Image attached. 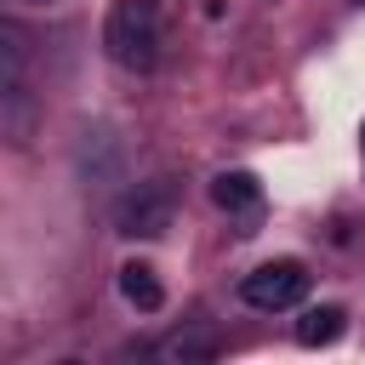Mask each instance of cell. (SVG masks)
<instances>
[{"instance_id": "cell-5", "label": "cell", "mask_w": 365, "mask_h": 365, "mask_svg": "<svg viewBox=\"0 0 365 365\" xmlns=\"http://www.w3.org/2000/svg\"><path fill=\"white\" fill-rule=\"evenodd\" d=\"M342 325H348V314H342L336 302L302 308V319H297V342H302V348H331V342L342 336Z\"/></svg>"}, {"instance_id": "cell-7", "label": "cell", "mask_w": 365, "mask_h": 365, "mask_svg": "<svg viewBox=\"0 0 365 365\" xmlns=\"http://www.w3.org/2000/svg\"><path fill=\"white\" fill-rule=\"evenodd\" d=\"M211 354H217L211 336H182V331H177V336L160 342V359H211Z\"/></svg>"}, {"instance_id": "cell-1", "label": "cell", "mask_w": 365, "mask_h": 365, "mask_svg": "<svg viewBox=\"0 0 365 365\" xmlns=\"http://www.w3.org/2000/svg\"><path fill=\"white\" fill-rule=\"evenodd\" d=\"M103 51L125 74H148L165 51V17L154 0H114L103 17Z\"/></svg>"}, {"instance_id": "cell-2", "label": "cell", "mask_w": 365, "mask_h": 365, "mask_svg": "<svg viewBox=\"0 0 365 365\" xmlns=\"http://www.w3.org/2000/svg\"><path fill=\"white\" fill-rule=\"evenodd\" d=\"M240 297H245V308H257V314H285V308H297V302L308 297V268H302L297 257L262 262V268H251V274L240 279Z\"/></svg>"}, {"instance_id": "cell-8", "label": "cell", "mask_w": 365, "mask_h": 365, "mask_svg": "<svg viewBox=\"0 0 365 365\" xmlns=\"http://www.w3.org/2000/svg\"><path fill=\"white\" fill-rule=\"evenodd\" d=\"M23 6H57V0H23Z\"/></svg>"}, {"instance_id": "cell-10", "label": "cell", "mask_w": 365, "mask_h": 365, "mask_svg": "<svg viewBox=\"0 0 365 365\" xmlns=\"http://www.w3.org/2000/svg\"><path fill=\"white\" fill-rule=\"evenodd\" d=\"M359 6H365V0H359Z\"/></svg>"}, {"instance_id": "cell-4", "label": "cell", "mask_w": 365, "mask_h": 365, "mask_svg": "<svg viewBox=\"0 0 365 365\" xmlns=\"http://www.w3.org/2000/svg\"><path fill=\"white\" fill-rule=\"evenodd\" d=\"M120 297H125L137 314H160V308H165V285H160V274H154L148 262H125V268H120Z\"/></svg>"}, {"instance_id": "cell-6", "label": "cell", "mask_w": 365, "mask_h": 365, "mask_svg": "<svg viewBox=\"0 0 365 365\" xmlns=\"http://www.w3.org/2000/svg\"><path fill=\"white\" fill-rule=\"evenodd\" d=\"M211 200H217L222 211H257V205H262V188H257L251 171H222V177L211 182Z\"/></svg>"}, {"instance_id": "cell-3", "label": "cell", "mask_w": 365, "mask_h": 365, "mask_svg": "<svg viewBox=\"0 0 365 365\" xmlns=\"http://www.w3.org/2000/svg\"><path fill=\"white\" fill-rule=\"evenodd\" d=\"M171 182L165 177H154V182H137L125 200H120V211H114V228L120 234H131V240H154V234H165L171 228Z\"/></svg>"}, {"instance_id": "cell-9", "label": "cell", "mask_w": 365, "mask_h": 365, "mask_svg": "<svg viewBox=\"0 0 365 365\" xmlns=\"http://www.w3.org/2000/svg\"><path fill=\"white\" fill-rule=\"evenodd\" d=\"M359 143H365V125H359Z\"/></svg>"}]
</instances>
